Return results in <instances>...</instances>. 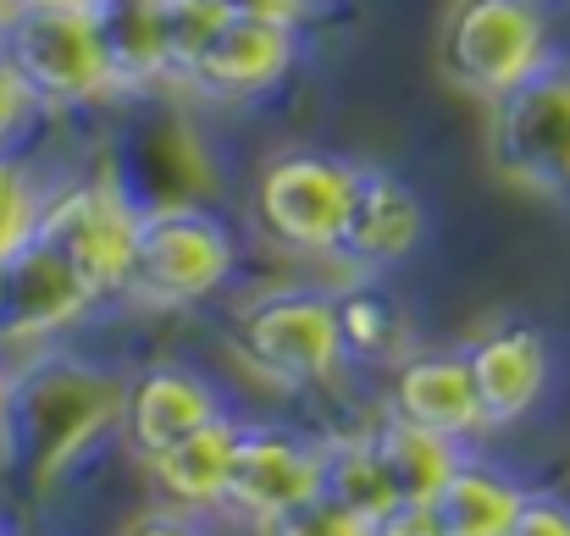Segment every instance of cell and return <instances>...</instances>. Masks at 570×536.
<instances>
[{
	"label": "cell",
	"instance_id": "8fae6325",
	"mask_svg": "<svg viewBox=\"0 0 570 536\" xmlns=\"http://www.w3.org/2000/svg\"><path fill=\"white\" fill-rule=\"evenodd\" d=\"M95 288L39 238H28L11 260H0V349L45 344L95 310Z\"/></svg>",
	"mask_w": 570,
	"mask_h": 536
},
{
	"label": "cell",
	"instance_id": "7402d4cb",
	"mask_svg": "<svg viewBox=\"0 0 570 536\" xmlns=\"http://www.w3.org/2000/svg\"><path fill=\"white\" fill-rule=\"evenodd\" d=\"M156 22H161V50H167V83H184L199 50L227 22V11L216 0H156Z\"/></svg>",
	"mask_w": 570,
	"mask_h": 536
},
{
	"label": "cell",
	"instance_id": "f1b7e54d",
	"mask_svg": "<svg viewBox=\"0 0 570 536\" xmlns=\"http://www.w3.org/2000/svg\"><path fill=\"white\" fill-rule=\"evenodd\" d=\"M122 536H205L199 526H189L184 515H139Z\"/></svg>",
	"mask_w": 570,
	"mask_h": 536
},
{
	"label": "cell",
	"instance_id": "e0dca14e",
	"mask_svg": "<svg viewBox=\"0 0 570 536\" xmlns=\"http://www.w3.org/2000/svg\"><path fill=\"white\" fill-rule=\"evenodd\" d=\"M95 28H100V50H106V67H111V95L167 83V50H161L156 6L95 0Z\"/></svg>",
	"mask_w": 570,
	"mask_h": 536
},
{
	"label": "cell",
	"instance_id": "5b68a950",
	"mask_svg": "<svg viewBox=\"0 0 570 536\" xmlns=\"http://www.w3.org/2000/svg\"><path fill=\"white\" fill-rule=\"evenodd\" d=\"M139 216H145V205L111 172H100V178L45 193L33 238L45 249H56L95 288V299H122L128 271H134V249H139Z\"/></svg>",
	"mask_w": 570,
	"mask_h": 536
},
{
	"label": "cell",
	"instance_id": "4fadbf2b",
	"mask_svg": "<svg viewBox=\"0 0 570 536\" xmlns=\"http://www.w3.org/2000/svg\"><path fill=\"white\" fill-rule=\"evenodd\" d=\"M465 370H471V387H476L482 431L515 426L549 387V338L538 327H521V321L493 327L465 349Z\"/></svg>",
	"mask_w": 570,
	"mask_h": 536
},
{
	"label": "cell",
	"instance_id": "ffe728a7",
	"mask_svg": "<svg viewBox=\"0 0 570 536\" xmlns=\"http://www.w3.org/2000/svg\"><path fill=\"white\" fill-rule=\"evenodd\" d=\"M333 305H338L344 359H372V365L399 359V365H404V349H410V316H404V305H399L382 282L355 277L344 294H333Z\"/></svg>",
	"mask_w": 570,
	"mask_h": 536
},
{
	"label": "cell",
	"instance_id": "7c38bea8",
	"mask_svg": "<svg viewBox=\"0 0 570 536\" xmlns=\"http://www.w3.org/2000/svg\"><path fill=\"white\" fill-rule=\"evenodd\" d=\"M294 61H299V28L227 17L178 89L210 106H249V100H266L294 72Z\"/></svg>",
	"mask_w": 570,
	"mask_h": 536
},
{
	"label": "cell",
	"instance_id": "603a6c76",
	"mask_svg": "<svg viewBox=\"0 0 570 536\" xmlns=\"http://www.w3.org/2000/svg\"><path fill=\"white\" fill-rule=\"evenodd\" d=\"M39 210H45V188L33 178V167L22 156L0 150V260H11L33 238Z\"/></svg>",
	"mask_w": 570,
	"mask_h": 536
},
{
	"label": "cell",
	"instance_id": "484cf974",
	"mask_svg": "<svg viewBox=\"0 0 570 536\" xmlns=\"http://www.w3.org/2000/svg\"><path fill=\"white\" fill-rule=\"evenodd\" d=\"M39 106H33V95L22 89V78L11 72V61L0 56V150H11V139L28 128V117H33Z\"/></svg>",
	"mask_w": 570,
	"mask_h": 536
},
{
	"label": "cell",
	"instance_id": "ba28073f",
	"mask_svg": "<svg viewBox=\"0 0 570 536\" xmlns=\"http://www.w3.org/2000/svg\"><path fill=\"white\" fill-rule=\"evenodd\" d=\"M350 182H355V161H338L322 150L277 156L255 182L261 227L299 255H333L344 210H350Z\"/></svg>",
	"mask_w": 570,
	"mask_h": 536
},
{
	"label": "cell",
	"instance_id": "83f0119b",
	"mask_svg": "<svg viewBox=\"0 0 570 536\" xmlns=\"http://www.w3.org/2000/svg\"><path fill=\"white\" fill-rule=\"evenodd\" d=\"M227 17H244V22H283V28H299L311 17V0H216Z\"/></svg>",
	"mask_w": 570,
	"mask_h": 536
},
{
	"label": "cell",
	"instance_id": "9a60e30c",
	"mask_svg": "<svg viewBox=\"0 0 570 536\" xmlns=\"http://www.w3.org/2000/svg\"><path fill=\"white\" fill-rule=\"evenodd\" d=\"M387 409L426 426V431H438V437H449V443L482 431L465 355H410L393 376V404Z\"/></svg>",
	"mask_w": 570,
	"mask_h": 536
},
{
	"label": "cell",
	"instance_id": "9c48e42d",
	"mask_svg": "<svg viewBox=\"0 0 570 536\" xmlns=\"http://www.w3.org/2000/svg\"><path fill=\"white\" fill-rule=\"evenodd\" d=\"M311 498H322V443H305L272 426H238L222 509L249 526H266Z\"/></svg>",
	"mask_w": 570,
	"mask_h": 536
},
{
	"label": "cell",
	"instance_id": "1f68e13d",
	"mask_svg": "<svg viewBox=\"0 0 570 536\" xmlns=\"http://www.w3.org/2000/svg\"><path fill=\"white\" fill-rule=\"evenodd\" d=\"M145 6H156V0H145Z\"/></svg>",
	"mask_w": 570,
	"mask_h": 536
},
{
	"label": "cell",
	"instance_id": "ac0fdd59",
	"mask_svg": "<svg viewBox=\"0 0 570 536\" xmlns=\"http://www.w3.org/2000/svg\"><path fill=\"white\" fill-rule=\"evenodd\" d=\"M233 448H238V426L222 415L210 426H199L194 437H184L178 448L156 454L150 470L161 482V493L184 509H210L222 504V487H227V470H233Z\"/></svg>",
	"mask_w": 570,
	"mask_h": 536
},
{
	"label": "cell",
	"instance_id": "6da1fadb",
	"mask_svg": "<svg viewBox=\"0 0 570 536\" xmlns=\"http://www.w3.org/2000/svg\"><path fill=\"white\" fill-rule=\"evenodd\" d=\"M128 409V381L83 355H45L22 359L6 370L0 398V476L39 498L50 493Z\"/></svg>",
	"mask_w": 570,
	"mask_h": 536
},
{
	"label": "cell",
	"instance_id": "d4e9b609",
	"mask_svg": "<svg viewBox=\"0 0 570 536\" xmlns=\"http://www.w3.org/2000/svg\"><path fill=\"white\" fill-rule=\"evenodd\" d=\"M504 536H570V504L543 498V493H527V504L515 509V520H510Z\"/></svg>",
	"mask_w": 570,
	"mask_h": 536
},
{
	"label": "cell",
	"instance_id": "277c9868",
	"mask_svg": "<svg viewBox=\"0 0 570 536\" xmlns=\"http://www.w3.org/2000/svg\"><path fill=\"white\" fill-rule=\"evenodd\" d=\"M443 78L476 100H499L554 61L543 0H454L443 22Z\"/></svg>",
	"mask_w": 570,
	"mask_h": 536
},
{
	"label": "cell",
	"instance_id": "d6986e66",
	"mask_svg": "<svg viewBox=\"0 0 570 536\" xmlns=\"http://www.w3.org/2000/svg\"><path fill=\"white\" fill-rule=\"evenodd\" d=\"M521 504H527V493L510 476L460 465L432 493V520H438V536H504Z\"/></svg>",
	"mask_w": 570,
	"mask_h": 536
},
{
	"label": "cell",
	"instance_id": "f546056e",
	"mask_svg": "<svg viewBox=\"0 0 570 536\" xmlns=\"http://www.w3.org/2000/svg\"><path fill=\"white\" fill-rule=\"evenodd\" d=\"M17 6H22V0H0V39H6V28H11V17H17Z\"/></svg>",
	"mask_w": 570,
	"mask_h": 536
},
{
	"label": "cell",
	"instance_id": "5bb4252c",
	"mask_svg": "<svg viewBox=\"0 0 570 536\" xmlns=\"http://www.w3.org/2000/svg\"><path fill=\"white\" fill-rule=\"evenodd\" d=\"M122 420H128L134 448L145 459H156V454L178 448L184 437H194L199 426L222 420V393L199 370H189V365H156L139 381H128Z\"/></svg>",
	"mask_w": 570,
	"mask_h": 536
},
{
	"label": "cell",
	"instance_id": "cb8c5ba5",
	"mask_svg": "<svg viewBox=\"0 0 570 536\" xmlns=\"http://www.w3.org/2000/svg\"><path fill=\"white\" fill-rule=\"evenodd\" d=\"M261 536H366V520H355L350 509H338L333 498H311L277 520H266Z\"/></svg>",
	"mask_w": 570,
	"mask_h": 536
},
{
	"label": "cell",
	"instance_id": "30bf717a",
	"mask_svg": "<svg viewBox=\"0 0 570 536\" xmlns=\"http://www.w3.org/2000/svg\"><path fill=\"white\" fill-rule=\"evenodd\" d=\"M426 232V205L410 182L387 167H355L350 182V210L333 244V260L350 277H382L393 271L404 255H415Z\"/></svg>",
	"mask_w": 570,
	"mask_h": 536
},
{
	"label": "cell",
	"instance_id": "4316f807",
	"mask_svg": "<svg viewBox=\"0 0 570 536\" xmlns=\"http://www.w3.org/2000/svg\"><path fill=\"white\" fill-rule=\"evenodd\" d=\"M366 536H438V520H432V504H415V498H399L387 504L377 520L366 526Z\"/></svg>",
	"mask_w": 570,
	"mask_h": 536
},
{
	"label": "cell",
	"instance_id": "2e32d148",
	"mask_svg": "<svg viewBox=\"0 0 570 536\" xmlns=\"http://www.w3.org/2000/svg\"><path fill=\"white\" fill-rule=\"evenodd\" d=\"M366 437L377 448V465H382V476H387V487H393V498L432 504V493L460 470V454H454L449 437H438V431H426V426H415V420H404L393 409L372 420Z\"/></svg>",
	"mask_w": 570,
	"mask_h": 536
},
{
	"label": "cell",
	"instance_id": "4dcf8cb0",
	"mask_svg": "<svg viewBox=\"0 0 570 536\" xmlns=\"http://www.w3.org/2000/svg\"><path fill=\"white\" fill-rule=\"evenodd\" d=\"M0 398H6V370H0Z\"/></svg>",
	"mask_w": 570,
	"mask_h": 536
},
{
	"label": "cell",
	"instance_id": "8992f818",
	"mask_svg": "<svg viewBox=\"0 0 570 536\" xmlns=\"http://www.w3.org/2000/svg\"><path fill=\"white\" fill-rule=\"evenodd\" d=\"M233 349L255 376H266L277 387H316L344 359L338 305H333V294H316V288L261 294L255 305L238 310Z\"/></svg>",
	"mask_w": 570,
	"mask_h": 536
},
{
	"label": "cell",
	"instance_id": "44dd1931",
	"mask_svg": "<svg viewBox=\"0 0 570 536\" xmlns=\"http://www.w3.org/2000/svg\"><path fill=\"white\" fill-rule=\"evenodd\" d=\"M322 498H333L338 509H350L355 520H377L387 504H399L393 498V487H387V476H382L377 465V448H372V437L361 431V437H333V443H322Z\"/></svg>",
	"mask_w": 570,
	"mask_h": 536
},
{
	"label": "cell",
	"instance_id": "7a4b0ae2",
	"mask_svg": "<svg viewBox=\"0 0 570 536\" xmlns=\"http://www.w3.org/2000/svg\"><path fill=\"white\" fill-rule=\"evenodd\" d=\"M0 56L39 111H83L111 95L95 0H22L0 39Z\"/></svg>",
	"mask_w": 570,
	"mask_h": 536
},
{
	"label": "cell",
	"instance_id": "3957f363",
	"mask_svg": "<svg viewBox=\"0 0 570 536\" xmlns=\"http://www.w3.org/2000/svg\"><path fill=\"white\" fill-rule=\"evenodd\" d=\"M238 266L233 227L189 199L173 205H145L139 216V249L122 299L139 310H184L210 299Z\"/></svg>",
	"mask_w": 570,
	"mask_h": 536
},
{
	"label": "cell",
	"instance_id": "52a82bcc",
	"mask_svg": "<svg viewBox=\"0 0 570 536\" xmlns=\"http://www.w3.org/2000/svg\"><path fill=\"white\" fill-rule=\"evenodd\" d=\"M488 156L499 178L538 193H570V61L554 56L493 100Z\"/></svg>",
	"mask_w": 570,
	"mask_h": 536
}]
</instances>
